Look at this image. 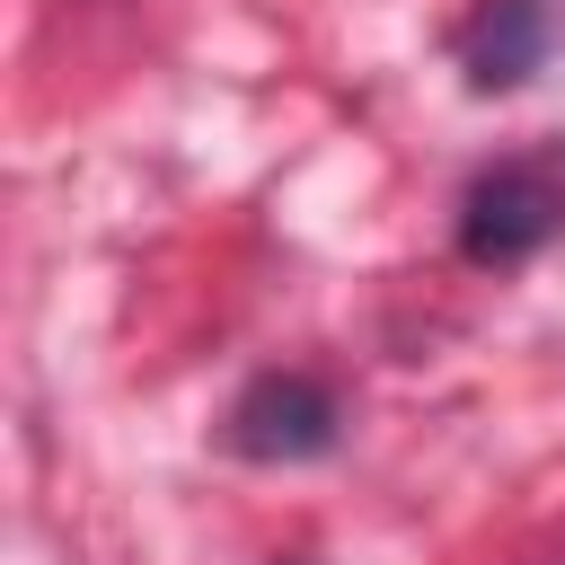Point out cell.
<instances>
[{"instance_id": "6da1fadb", "label": "cell", "mask_w": 565, "mask_h": 565, "mask_svg": "<svg viewBox=\"0 0 565 565\" xmlns=\"http://www.w3.org/2000/svg\"><path fill=\"white\" fill-rule=\"evenodd\" d=\"M565 238V141L503 150L494 168L468 177L459 194V256L468 265H530L539 247Z\"/></svg>"}, {"instance_id": "7a4b0ae2", "label": "cell", "mask_w": 565, "mask_h": 565, "mask_svg": "<svg viewBox=\"0 0 565 565\" xmlns=\"http://www.w3.org/2000/svg\"><path fill=\"white\" fill-rule=\"evenodd\" d=\"M335 397L309 380V371H265V380H247L238 397H230V415H221V441L238 450V459H256V468H291V459H318V450H335Z\"/></svg>"}, {"instance_id": "3957f363", "label": "cell", "mask_w": 565, "mask_h": 565, "mask_svg": "<svg viewBox=\"0 0 565 565\" xmlns=\"http://www.w3.org/2000/svg\"><path fill=\"white\" fill-rule=\"evenodd\" d=\"M539 62H547V0H486V9L459 26V71H468L477 97L521 88Z\"/></svg>"}]
</instances>
